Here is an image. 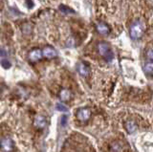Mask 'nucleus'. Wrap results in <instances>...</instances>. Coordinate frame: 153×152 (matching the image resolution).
Returning a JSON list of instances; mask_svg holds the SVG:
<instances>
[{"label":"nucleus","instance_id":"nucleus-12","mask_svg":"<svg viewBox=\"0 0 153 152\" xmlns=\"http://www.w3.org/2000/svg\"><path fill=\"white\" fill-rule=\"evenodd\" d=\"M143 71L148 75H152L153 74V61H148V62H146L143 65Z\"/></svg>","mask_w":153,"mask_h":152},{"label":"nucleus","instance_id":"nucleus-6","mask_svg":"<svg viewBox=\"0 0 153 152\" xmlns=\"http://www.w3.org/2000/svg\"><path fill=\"white\" fill-rule=\"evenodd\" d=\"M13 141L10 138H3L1 140V147L4 151L10 152L13 149Z\"/></svg>","mask_w":153,"mask_h":152},{"label":"nucleus","instance_id":"nucleus-13","mask_svg":"<svg viewBox=\"0 0 153 152\" xmlns=\"http://www.w3.org/2000/svg\"><path fill=\"white\" fill-rule=\"evenodd\" d=\"M56 108L57 111H60V112H67L68 111V107H67L66 105H64L63 103H60V102L56 103Z\"/></svg>","mask_w":153,"mask_h":152},{"label":"nucleus","instance_id":"nucleus-16","mask_svg":"<svg viewBox=\"0 0 153 152\" xmlns=\"http://www.w3.org/2000/svg\"><path fill=\"white\" fill-rule=\"evenodd\" d=\"M67 122H68V118H67V116H62L60 118V123H61L62 126H65Z\"/></svg>","mask_w":153,"mask_h":152},{"label":"nucleus","instance_id":"nucleus-9","mask_svg":"<svg viewBox=\"0 0 153 152\" xmlns=\"http://www.w3.org/2000/svg\"><path fill=\"white\" fill-rule=\"evenodd\" d=\"M96 29H97L98 33L102 36H105V35H108L109 33V27L104 24V23H98L97 25H96Z\"/></svg>","mask_w":153,"mask_h":152},{"label":"nucleus","instance_id":"nucleus-5","mask_svg":"<svg viewBox=\"0 0 153 152\" xmlns=\"http://www.w3.org/2000/svg\"><path fill=\"white\" fill-rule=\"evenodd\" d=\"M42 54H43V56L46 59H54L57 56L56 51L50 46H47V47H45V48H43Z\"/></svg>","mask_w":153,"mask_h":152},{"label":"nucleus","instance_id":"nucleus-10","mask_svg":"<svg viewBox=\"0 0 153 152\" xmlns=\"http://www.w3.org/2000/svg\"><path fill=\"white\" fill-rule=\"evenodd\" d=\"M72 97V93L68 89H62L59 93V99L62 102H68Z\"/></svg>","mask_w":153,"mask_h":152},{"label":"nucleus","instance_id":"nucleus-4","mask_svg":"<svg viewBox=\"0 0 153 152\" xmlns=\"http://www.w3.org/2000/svg\"><path fill=\"white\" fill-rule=\"evenodd\" d=\"M42 56H43L42 51L39 49H33L29 53V59L33 61V62H36V61L41 59Z\"/></svg>","mask_w":153,"mask_h":152},{"label":"nucleus","instance_id":"nucleus-7","mask_svg":"<svg viewBox=\"0 0 153 152\" xmlns=\"http://www.w3.org/2000/svg\"><path fill=\"white\" fill-rule=\"evenodd\" d=\"M76 70H78V72L80 76H82V77H87L89 76V68L86 66V64H84L83 62H79L76 65Z\"/></svg>","mask_w":153,"mask_h":152},{"label":"nucleus","instance_id":"nucleus-15","mask_svg":"<svg viewBox=\"0 0 153 152\" xmlns=\"http://www.w3.org/2000/svg\"><path fill=\"white\" fill-rule=\"evenodd\" d=\"M146 56H147V59H153V48H149L146 51Z\"/></svg>","mask_w":153,"mask_h":152},{"label":"nucleus","instance_id":"nucleus-2","mask_svg":"<svg viewBox=\"0 0 153 152\" xmlns=\"http://www.w3.org/2000/svg\"><path fill=\"white\" fill-rule=\"evenodd\" d=\"M98 51L100 56H102L105 60L111 61L113 59V54L111 50H110L108 44H106L105 42H100L98 45Z\"/></svg>","mask_w":153,"mask_h":152},{"label":"nucleus","instance_id":"nucleus-14","mask_svg":"<svg viewBox=\"0 0 153 152\" xmlns=\"http://www.w3.org/2000/svg\"><path fill=\"white\" fill-rule=\"evenodd\" d=\"M1 65H2V67L5 68V69H9L12 66L11 62H10V61L7 59H2V60H1Z\"/></svg>","mask_w":153,"mask_h":152},{"label":"nucleus","instance_id":"nucleus-8","mask_svg":"<svg viewBox=\"0 0 153 152\" xmlns=\"http://www.w3.org/2000/svg\"><path fill=\"white\" fill-rule=\"evenodd\" d=\"M33 123H35L36 127L39 128V129H42V128H44L46 125V120L43 116L39 115L35 118V122H33Z\"/></svg>","mask_w":153,"mask_h":152},{"label":"nucleus","instance_id":"nucleus-17","mask_svg":"<svg viewBox=\"0 0 153 152\" xmlns=\"http://www.w3.org/2000/svg\"><path fill=\"white\" fill-rule=\"evenodd\" d=\"M59 10H60L61 12H63V13H73V11L70 10V9H67V8L64 7V6H60V7H59Z\"/></svg>","mask_w":153,"mask_h":152},{"label":"nucleus","instance_id":"nucleus-3","mask_svg":"<svg viewBox=\"0 0 153 152\" xmlns=\"http://www.w3.org/2000/svg\"><path fill=\"white\" fill-rule=\"evenodd\" d=\"M91 117V111L88 108H79L76 111V118L80 122H87Z\"/></svg>","mask_w":153,"mask_h":152},{"label":"nucleus","instance_id":"nucleus-11","mask_svg":"<svg viewBox=\"0 0 153 152\" xmlns=\"http://www.w3.org/2000/svg\"><path fill=\"white\" fill-rule=\"evenodd\" d=\"M126 129L127 130L128 133H133V132H135L136 129H137V125H136V123L134 122L133 121H127L126 122Z\"/></svg>","mask_w":153,"mask_h":152},{"label":"nucleus","instance_id":"nucleus-18","mask_svg":"<svg viewBox=\"0 0 153 152\" xmlns=\"http://www.w3.org/2000/svg\"><path fill=\"white\" fill-rule=\"evenodd\" d=\"M112 149H113V151H117V150H120V149H121V147H120L119 145L115 144V145H112Z\"/></svg>","mask_w":153,"mask_h":152},{"label":"nucleus","instance_id":"nucleus-1","mask_svg":"<svg viewBox=\"0 0 153 152\" xmlns=\"http://www.w3.org/2000/svg\"><path fill=\"white\" fill-rule=\"evenodd\" d=\"M143 32H145V24L140 21L137 20L130 26V36L133 39H138L143 36Z\"/></svg>","mask_w":153,"mask_h":152}]
</instances>
